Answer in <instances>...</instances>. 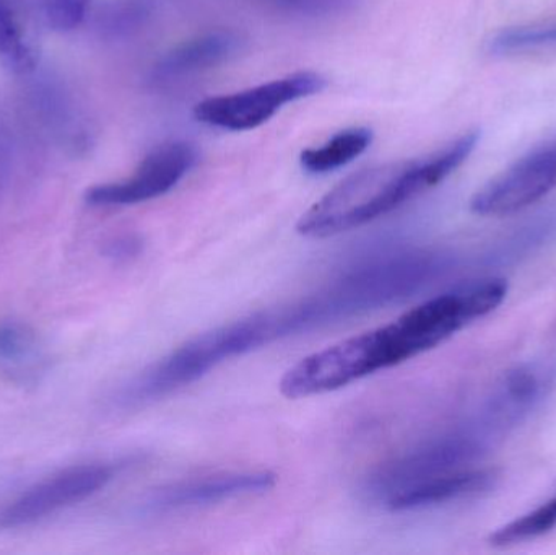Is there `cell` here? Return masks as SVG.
Segmentation results:
<instances>
[{"label": "cell", "instance_id": "cell-12", "mask_svg": "<svg viewBox=\"0 0 556 555\" xmlns=\"http://www.w3.org/2000/svg\"><path fill=\"white\" fill-rule=\"evenodd\" d=\"M26 0H0V64L15 74H31L38 61Z\"/></svg>", "mask_w": 556, "mask_h": 555}, {"label": "cell", "instance_id": "cell-5", "mask_svg": "<svg viewBox=\"0 0 556 555\" xmlns=\"http://www.w3.org/2000/svg\"><path fill=\"white\" fill-rule=\"evenodd\" d=\"M113 479V466L101 463L62 469L9 502L0 510V531L31 527L58 512L74 507L103 491Z\"/></svg>", "mask_w": 556, "mask_h": 555}, {"label": "cell", "instance_id": "cell-20", "mask_svg": "<svg viewBox=\"0 0 556 555\" xmlns=\"http://www.w3.org/2000/svg\"><path fill=\"white\" fill-rule=\"evenodd\" d=\"M142 250V241L136 237H121L108 244L106 254L113 260L123 261L137 256Z\"/></svg>", "mask_w": 556, "mask_h": 555}, {"label": "cell", "instance_id": "cell-16", "mask_svg": "<svg viewBox=\"0 0 556 555\" xmlns=\"http://www.w3.org/2000/svg\"><path fill=\"white\" fill-rule=\"evenodd\" d=\"M150 0H108L97 13V28L106 38H124L150 16Z\"/></svg>", "mask_w": 556, "mask_h": 555}, {"label": "cell", "instance_id": "cell-6", "mask_svg": "<svg viewBox=\"0 0 556 555\" xmlns=\"http://www.w3.org/2000/svg\"><path fill=\"white\" fill-rule=\"evenodd\" d=\"M199 153L188 142L163 143L142 160L136 172L121 181L88 189L85 199L94 207H123L152 201L172 191L198 162Z\"/></svg>", "mask_w": 556, "mask_h": 555}, {"label": "cell", "instance_id": "cell-13", "mask_svg": "<svg viewBox=\"0 0 556 555\" xmlns=\"http://www.w3.org/2000/svg\"><path fill=\"white\" fill-rule=\"evenodd\" d=\"M372 140L371 129L368 127H352L336 134L320 147L306 149L301 153V166L313 175L333 172L340 166L362 155Z\"/></svg>", "mask_w": 556, "mask_h": 555}, {"label": "cell", "instance_id": "cell-10", "mask_svg": "<svg viewBox=\"0 0 556 555\" xmlns=\"http://www.w3.org/2000/svg\"><path fill=\"white\" fill-rule=\"evenodd\" d=\"M241 36L230 29L204 33L169 49L153 65L155 81H172L224 64L241 49Z\"/></svg>", "mask_w": 556, "mask_h": 555}, {"label": "cell", "instance_id": "cell-17", "mask_svg": "<svg viewBox=\"0 0 556 555\" xmlns=\"http://www.w3.org/2000/svg\"><path fill=\"white\" fill-rule=\"evenodd\" d=\"M556 48V22L503 29L490 41V51L498 55L522 54Z\"/></svg>", "mask_w": 556, "mask_h": 555}, {"label": "cell", "instance_id": "cell-2", "mask_svg": "<svg viewBox=\"0 0 556 555\" xmlns=\"http://www.w3.org/2000/svg\"><path fill=\"white\" fill-rule=\"evenodd\" d=\"M420 354L417 339L399 316L389 325L301 358L281 377L280 393L288 400L330 393Z\"/></svg>", "mask_w": 556, "mask_h": 555}, {"label": "cell", "instance_id": "cell-11", "mask_svg": "<svg viewBox=\"0 0 556 555\" xmlns=\"http://www.w3.org/2000/svg\"><path fill=\"white\" fill-rule=\"evenodd\" d=\"M548 388V375L539 367L526 365L509 371L486 403L480 422L495 436L521 420L541 401Z\"/></svg>", "mask_w": 556, "mask_h": 555}, {"label": "cell", "instance_id": "cell-1", "mask_svg": "<svg viewBox=\"0 0 556 555\" xmlns=\"http://www.w3.org/2000/svg\"><path fill=\"white\" fill-rule=\"evenodd\" d=\"M477 142L479 134L469 133L425 159L384 163L349 176L304 212L298 234L333 237L391 214L456 172Z\"/></svg>", "mask_w": 556, "mask_h": 555}, {"label": "cell", "instance_id": "cell-19", "mask_svg": "<svg viewBox=\"0 0 556 555\" xmlns=\"http://www.w3.org/2000/svg\"><path fill=\"white\" fill-rule=\"evenodd\" d=\"M273 2L287 7V9L298 10V12L324 13L339 9L346 0H273Z\"/></svg>", "mask_w": 556, "mask_h": 555}, {"label": "cell", "instance_id": "cell-3", "mask_svg": "<svg viewBox=\"0 0 556 555\" xmlns=\"http://www.w3.org/2000/svg\"><path fill=\"white\" fill-rule=\"evenodd\" d=\"M490 440L492 437L476 424V427L425 443L378 469L369 481L368 494L386 502L418 482L464 469L482 455Z\"/></svg>", "mask_w": 556, "mask_h": 555}, {"label": "cell", "instance_id": "cell-9", "mask_svg": "<svg viewBox=\"0 0 556 555\" xmlns=\"http://www.w3.org/2000/svg\"><path fill=\"white\" fill-rule=\"evenodd\" d=\"M495 469H457L410 485L386 501L389 510L410 512L477 497L495 488Z\"/></svg>", "mask_w": 556, "mask_h": 555}, {"label": "cell", "instance_id": "cell-7", "mask_svg": "<svg viewBox=\"0 0 556 555\" xmlns=\"http://www.w3.org/2000/svg\"><path fill=\"white\" fill-rule=\"evenodd\" d=\"M556 188V143L519 160L483 186L470 202L482 217H503L541 201Z\"/></svg>", "mask_w": 556, "mask_h": 555}, {"label": "cell", "instance_id": "cell-8", "mask_svg": "<svg viewBox=\"0 0 556 555\" xmlns=\"http://www.w3.org/2000/svg\"><path fill=\"white\" fill-rule=\"evenodd\" d=\"M276 475L269 471L220 472L156 489L147 499V512H172L182 508L218 504L243 495L261 494L276 485Z\"/></svg>", "mask_w": 556, "mask_h": 555}, {"label": "cell", "instance_id": "cell-18", "mask_svg": "<svg viewBox=\"0 0 556 555\" xmlns=\"http://www.w3.org/2000/svg\"><path fill=\"white\" fill-rule=\"evenodd\" d=\"M39 15L54 31L77 28L90 12L91 0H35Z\"/></svg>", "mask_w": 556, "mask_h": 555}, {"label": "cell", "instance_id": "cell-14", "mask_svg": "<svg viewBox=\"0 0 556 555\" xmlns=\"http://www.w3.org/2000/svg\"><path fill=\"white\" fill-rule=\"evenodd\" d=\"M39 344L35 331L16 321L0 323V368L13 375H26L38 367Z\"/></svg>", "mask_w": 556, "mask_h": 555}, {"label": "cell", "instance_id": "cell-4", "mask_svg": "<svg viewBox=\"0 0 556 555\" xmlns=\"http://www.w3.org/2000/svg\"><path fill=\"white\" fill-rule=\"evenodd\" d=\"M326 78L316 72H296L269 84L224 97L207 98L195 106V119L227 130H250L269 121L291 101L319 93Z\"/></svg>", "mask_w": 556, "mask_h": 555}, {"label": "cell", "instance_id": "cell-15", "mask_svg": "<svg viewBox=\"0 0 556 555\" xmlns=\"http://www.w3.org/2000/svg\"><path fill=\"white\" fill-rule=\"evenodd\" d=\"M556 530V495L529 514L498 528L490 537L493 547H511L516 544L539 540Z\"/></svg>", "mask_w": 556, "mask_h": 555}]
</instances>
